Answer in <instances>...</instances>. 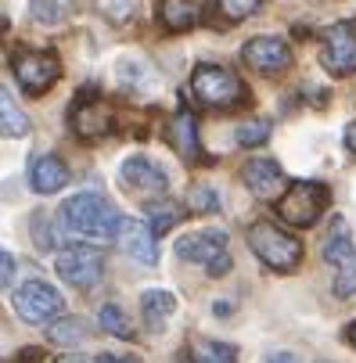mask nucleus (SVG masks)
Masks as SVG:
<instances>
[{"instance_id": "nucleus-37", "label": "nucleus", "mask_w": 356, "mask_h": 363, "mask_svg": "<svg viewBox=\"0 0 356 363\" xmlns=\"http://www.w3.org/2000/svg\"><path fill=\"white\" fill-rule=\"evenodd\" d=\"M58 363H87V359L76 356V352H69V356H58Z\"/></svg>"}, {"instance_id": "nucleus-14", "label": "nucleus", "mask_w": 356, "mask_h": 363, "mask_svg": "<svg viewBox=\"0 0 356 363\" xmlns=\"http://www.w3.org/2000/svg\"><path fill=\"white\" fill-rule=\"evenodd\" d=\"M241 177H245L248 191L256 194V198H263V201H270L281 191V184H284V173H281V166L274 159H248L245 169H241Z\"/></svg>"}, {"instance_id": "nucleus-11", "label": "nucleus", "mask_w": 356, "mask_h": 363, "mask_svg": "<svg viewBox=\"0 0 356 363\" xmlns=\"http://www.w3.org/2000/svg\"><path fill=\"white\" fill-rule=\"evenodd\" d=\"M123 184L126 191L140 194V198H162L166 194V169H159V162H151L148 155H130L123 162Z\"/></svg>"}, {"instance_id": "nucleus-22", "label": "nucleus", "mask_w": 356, "mask_h": 363, "mask_svg": "<svg viewBox=\"0 0 356 363\" xmlns=\"http://www.w3.org/2000/svg\"><path fill=\"white\" fill-rule=\"evenodd\" d=\"M0 116H4V137H26L29 133V119H26L22 108H15V101H11L8 90L0 94Z\"/></svg>"}, {"instance_id": "nucleus-23", "label": "nucleus", "mask_w": 356, "mask_h": 363, "mask_svg": "<svg viewBox=\"0 0 356 363\" xmlns=\"http://www.w3.org/2000/svg\"><path fill=\"white\" fill-rule=\"evenodd\" d=\"M47 338L55 342V345H79L83 338H87V328H83V320H58L55 328H47Z\"/></svg>"}, {"instance_id": "nucleus-15", "label": "nucleus", "mask_w": 356, "mask_h": 363, "mask_svg": "<svg viewBox=\"0 0 356 363\" xmlns=\"http://www.w3.org/2000/svg\"><path fill=\"white\" fill-rule=\"evenodd\" d=\"M29 184L36 194H55L69 184V169L58 155H36L29 162Z\"/></svg>"}, {"instance_id": "nucleus-28", "label": "nucleus", "mask_w": 356, "mask_h": 363, "mask_svg": "<svg viewBox=\"0 0 356 363\" xmlns=\"http://www.w3.org/2000/svg\"><path fill=\"white\" fill-rule=\"evenodd\" d=\"M213 4L220 8V15H223L227 22H241V18H248L252 11H256L263 0H213Z\"/></svg>"}, {"instance_id": "nucleus-17", "label": "nucleus", "mask_w": 356, "mask_h": 363, "mask_svg": "<svg viewBox=\"0 0 356 363\" xmlns=\"http://www.w3.org/2000/svg\"><path fill=\"white\" fill-rule=\"evenodd\" d=\"M140 309H144V324H148L151 331H162V328H166V320H169V313L177 309V298H173L169 291L151 288V291H144Z\"/></svg>"}, {"instance_id": "nucleus-7", "label": "nucleus", "mask_w": 356, "mask_h": 363, "mask_svg": "<svg viewBox=\"0 0 356 363\" xmlns=\"http://www.w3.org/2000/svg\"><path fill=\"white\" fill-rule=\"evenodd\" d=\"M55 267H58V277L65 284L87 291V288H94L101 281V274H105V259H101V252L90 248V245H72V248L58 252Z\"/></svg>"}, {"instance_id": "nucleus-32", "label": "nucleus", "mask_w": 356, "mask_h": 363, "mask_svg": "<svg viewBox=\"0 0 356 363\" xmlns=\"http://www.w3.org/2000/svg\"><path fill=\"white\" fill-rule=\"evenodd\" d=\"M94 363H140L137 356H116V352H101Z\"/></svg>"}, {"instance_id": "nucleus-38", "label": "nucleus", "mask_w": 356, "mask_h": 363, "mask_svg": "<svg viewBox=\"0 0 356 363\" xmlns=\"http://www.w3.org/2000/svg\"><path fill=\"white\" fill-rule=\"evenodd\" d=\"M349 342L356 345V320H352V328H349Z\"/></svg>"}, {"instance_id": "nucleus-5", "label": "nucleus", "mask_w": 356, "mask_h": 363, "mask_svg": "<svg viewBox=\"0 0 356 363\" xmlns=\"http://www.w3.org/2000/svg\"><path fill=\"white\" fill-rule=\"evenodd\" d=\"M177 255L187 263L206 267V274L223 277L230 270V248H227V234L223 230H198L177 241Z\"/></svg>"}, {"instance_id": "nucleus-29", "label": "nucleus", "mask_w": 356, "mask_h": 363, "mask_svg": "<svg viewBox=\"0 0 356 363\" xmlns=\"http://www.w3.org/2000/svg\"><path fill=\"white\" fill-rule=\"evenodd\" d=\"M187 209H191V213H216V209H220V194L198 184V187H191V194H187Z\"/></svg>"}, {"instance_id": "nucleus-1", "label": "nucleus", "mask_w": 356, "mask_h": 363, "mask_svg": "<svg viewBox=\"0 0 356 363\" xmlns=\"http://www.w3.org/2000/svg\"><path fill=\"white\" fill-rule=\"evenodd\" d=\"M62 223H65V230L90 238V241H112V238H119V227H123L116 205L94 191L72 194L62 205Z\"/></svg>"}, {"instance_id": "nucleus-35", "label": "nucleus", "mask_w": 356, "mask_h": 363, "mask_svg": "<svg viewBox=\"0 0 356 363\" xmlns=\"http://www.w3.org/2000/svg\"><path fill=\"white\" fill-rule=\"evenodd\" d=\"M345 147H349V151L356 155V119H352V123L345 126Z\"/></svg>"}, {"instance_id": "nucleus-25", "label": "nucleus", "mask_w": 356, "mask_h": 363, "mask_svg": "<svg viewBox=\"0 0 356 363\" xmlns=\"http://www.w3.org/2000/svg\"><path fill=\"white\" fill-rule=\"evenodd\" d=\"M94 8H97L101 15H105L109 22L123 26V22H130V18H133L137 0H94Z\"/></svg>"}, {"instance_id": "nucleus-16", "label": "nucleus", "mask_w": 356, "mask_h": 363, "mask_svg": "<svg viewBox=\"0 0 356 363\" xmlns=\"http://www.w3.org/2000/svg\"><path fill=\"white\" fill-rule=\"evenodd\" d=\"M169 144L177 147V155H180V159H187V162H194L198 155H201V144H198V123H194L191 112H180V116L169 123Z\"/></svg>"}, {"instance_id": "nucleus-36", "label": "nucleus", "mask_w": 356, "mask_h": 363, "mask_svg": "<svg viewBox=\"0 0 356 363\" xmlns=\"http://www.w3.org/2000/svg\"><path fill=\"white\" fill-rule=\"evenodd\" d=\"M267 363H299V359H295L291 352H277V356H270Z\"/></svg>"}, {"instance_id": "nucleus-2", "label": "nucleus", "mask_w": 356, "mask_h": 363, "mask_svg": "<svg viewBox=\"0 0 356 363\" xmlns=\"http://www.w3.org/2000/svg\"><path fill=\"white\" fill-rule=\"evenodd\" d=\"M191 97L206 108H238L248 101V86L223 65H198L191 72Z\"/></svg>"}, {"instance_id": "nucleus-21", "label": "nucleus", "mask_w": 356, "mask_h": 363, "mask_svg": "<svg viewBox=\"0 0 356 363\" xmlns=\"http://www.w3.org/2000/svg\"><path fill=\"white\" fill-rule=\"evenodd\" d=\"M184 220V209H180V201H169V198H162V201H151L148 205V223L155 227V234H166L173 223H180Z\"/></svg>"}, {"instance_id": "nucleus-10", "label": "nucleus", "mask_w": 356, "mask_h": 363, "mask_svg": "<svg viewBox=\"0 0 356 363\" xmlns=\"http://www.w3.org/2000/svg\"><path fill=\"white\" fill-rule=\"evenodd\" d=\"M69 123H72V130H76L79 137H87V140L105 137V133L112 130V108H109L94 90H83V94L76 97V105L69 108Z\"/></svg>"}, {"instance_id": "nucleus-8", "label": "nucleus", "mask_w": 356, "mask_h": 363, "mask_svg": "<svg viewBox=\"0 0 356 363\" xmlns=\"http://www.w3.org/2000/svg\"><path fill=\"white\" fill-rule=\"evenodd\" d=\"M321 65L331 76L356 72V22H335L321 43Z\"/></svg>"}, {"instance_id": "nucleus-3", "label": "nucleus", "mask_w": 356, "mask_h": 363, "mask_svg": "<svg viewBox=\"0 0 356 363\" xmlns=\"http://www.w3.org/2000/svg\"><path fill=\"white\" fill-rule=\"evenodd\" d=\"M248 245L256 252L263 263L277 274H291L299 263H302V241H295L291 234H284L277 223L270 220H260L248 227Z\"/></svg>"}, {"instance_id": "nucleus-27", "label": "nucleus", "mask_w": 356, "mask_h": 363, "mask_svg": "<svg viewBox=\"0 0 356 363\" xmlns=\"http://www.w3.org/2000/svg\"><path fill=\"white\" fill-rule=\"evenodd\" d=\"M267 137H270V126H267L263 119L241 123V126H238V133H234V140H238L241 147H256V144H263Z\"/></svg>"}, {"instance_id": "nucleus-19", "label": "nucleus", "mask_w": 356, "mask_h": 363, "mask_svg": "<svg viewBox=\"0 0 356 363\" xmlns=\"http://www.w3.org/2000/svg\"><path fill=\"white\" fill-rule=\"evenodd\" d=\"M349 255H356L349 223H345L342 216H335V220H331V230H328V238H324V259H328L331 267H338V263H345Z\"/></svg>"}, {"instance_id": "nucleus-4", "label": "nucleus", "mask_w": 356, "mask_h": 363, "mask_svg": "<svg viewBox=\"0 0 356 363\" xmlns=\"http://www.w3.org/2000/svg\"><path fill=\"white\" fill-rule=\"evenodd\" d=\"M328 201H331V191L324 184L299 180L277 198V216L291 227H313L321 220V213L328 209Z\"/></svg>"}, {"instance_id": "nucleus-24", "label": "nucleus", "mask_w": 356, "mask_h": 363, "mask_svg": "<svg viewBox=\"0 0 356 363\" xmlns=\"http://www.w3.org/2000/svg\"><path fill=\"white\" fill-rule=\"evenodd\" d=\"M97 320H101V328H105L112 338H133V328H130V320L123 317L119 306H101Z\"/></svg>"}, {"instance_id": "nucleus-13", "label": "nucleus", "mask_w": 356, "mask_h": 363, "mask_svg": "<svg viewBox=\"0 0 356 363\" xmlns=\"http://www.w3.org/2000/svg\"><path fill=\"white\" fill-rule=\"evenodd\" d=\"M155 227L151 223H140V220H123L119 227V245L130 259H137V263L151 267V263H159V241H155Z\"/></svg>"}, {"instance_id": "nucleus-26", "label": "nucleus", "mask_w": 356, "mask_h": 363, "mask_svg": "<svg viewBox=\"0 0 356 363\" xmlns=\"http://www.w3.org/2000/svg\"><path fill=\"white\" fill-rule=\"evenodd\" d=\"M335 295H338V298L356 295V255H349L345 263L335 267Z\"/></svg>"}, {"instance_id": "nucleus-33", "label": "nucleus", "mask_w": 356, "mask_h": 363, "mask_svg": "<svg viewBox=\"0 0 356 363\" xmlns=\"http://www.w3.org/2000/svg\"><path fill=\"white\" fill-rule=\"evenodd\" d=\"M15 363H43V352H40V349H22V352L15 356Z\"/></svg>"}, {"instance_id": "nucleus-20", "label": "nucleus", "mask_w": 356, "mask_h": 363, "mask_svg": "<svg viewBox=\"0 0 356 363\" xmlns=\"http://www.w3.org/2000/svg\"><path fill=\"white\" fill-rule=\"evenodd\" d=\"M191 363H238V349L227 342H206V338H194L187 349Z\"/></svg>"}, {"instance_id": "nucleus-9", "label": "nucleus", "mask_w": 356, "mask_h": 363, "mask_svg": "<svg viewBox=\"0 0 356 363\" xmlns=\"http://www.w3.org/2000/svg\"><path fill=\"white\" fill-rule=\"evenodd\" d=\"M15 313L26 320V324H43L50 317H58L62 313V295L58 288H50L43 281H29L15 291Z\"/></svg>"}, {"instance_id": "nucleus-34", "label": "nucleus", "mask_w": 356, "mask_h": 363, "mask_svg": "<svg viewBox=\"0 0 356 363\" xmlns=\"http://www.w3.org/2000/svg\"><path fill=\"white\" fill-rule=\"evenodd\" d=\"M11 274H15V255L4 252V291H11Z\"/></svg>"}, {"instance_id": "nucleus-31", "label": "nucleus", "mask_w": 356, "mask_h": 363, "mask_svg": "<svg viewBox=\"0 0 356 363\" xmlns=\"http://www.w3.org/2000/svg\"><path fill=\"white\" fill-rule=\"evenodd\" d=\"M33 241H36V248H43V252H50L55 248V230H50V223L43 220V216H33Z\"/></svg>"}, {"instance_id": "nucleus-12", "label": "nucleus", "mask_w": 356, "mask_h": 363, "mask_svg": "<svg viewBox=\"0 0 356 363\" xmlns=\"http://www.w3.org/2000/svg\"><path fill=\"white\" fill-rule=\"evenodd\" d=\"M241 62L256 72H284L291 65V50L284 40L277 36H252L245 47H241Z\"/></svg>"}, {"instance_id": "nucleus-39", "label": "nucleus", "mask_w": 356, "mask_h": 363, "mask_svg": "<svg viewBox=\"0 0 356 363\" xmlns=\"http://www.w3.org/2000/svg\"><path fill=\"white\" fill-rule=\"evenodd\" d=\"M321 363H328V359H321Z\"/></svg>"}, {"instance_id": "nucleus-6", "label": "nucleus", "mask_w": 356, "mask_h": 363, "mask_svg": "<svg viewBox=\"0 0 356 363\" xmlns=\"http://www.w3.org/2000/svg\"><path fill=\"white\" fill-rule=\"evenodd\" d=\"M11 69H15V79H18V86L26 94H43L62 76V65L55 58V50H26V47H18L11 55Z\"/></svg>"}, {"instance_id": "nucleus-30", "label": "nucleus", "mask_w": 356, "mask_h": 363, "mask_svg": "<svg viewBox=\"0 0 356 363\" xmlns=\"http://www.w3.org/2000/svg\"><path fill=\"white\" fill-rule=\"evenodd\" d=\"M33 18L55 26V22H62L65 15H62V4H55V0H33Z\"/></svg>"}, {"instance_id": "nucleus-18", "label": "nucleus", "mask_w": 356, "mask_h": 363, "mask_svg": "<svg viewBox=\"0 0 356 363\" xmlns=\"http://www.w3.org/2000/svg\"><path fill=\"white\" fill-rule=\"evenodd\" d=\"M159 22L169 33H184L198 22V4L194 0H159Z\"/></svg>"}]
</instances>
